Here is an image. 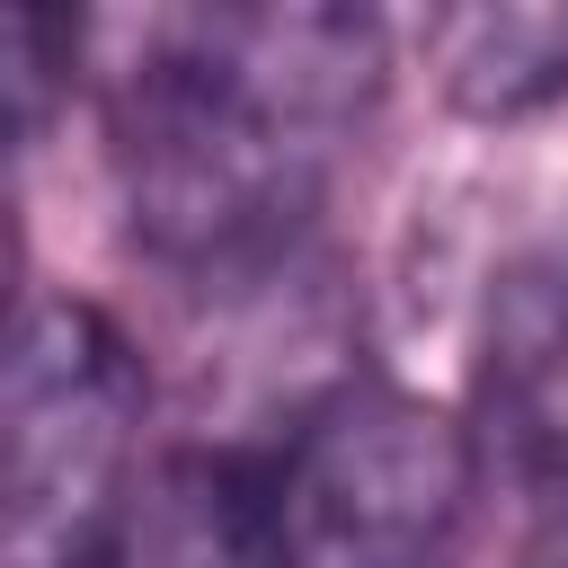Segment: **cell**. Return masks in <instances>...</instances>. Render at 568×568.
<instances>
[{"instance_id":"6da1fadb","label":"cell","mask_w":568,"mask_h":568,"mask_svg":"<svg viewBox=\"0 0 568 568\" xmlns=\"http://www.w3.org/2000/svg\"><path fill=\"white\" fill-rule=\"evenodd\" d=\"M390 36L328 0H231L142 18L106 133L133 240L178 275H248L302 240L364 115Z\"/></svg>"},{"instance_id":"7a4b0ae2","label":"cell","mask_w":568,"mask_h":568,"mask_svg":"<svg viewBox=\"0 0 568 568\" xmlns=\"http://www.w3.org/2000/svg\"><path fill=\"white\" fill-rule=\"evenodd\" d=\"M479 497V435L399 390H320L266 462L284 568H453Z\"/></svg>"},{"instance_id":"3957f363","label":"cell","mask_w":568,"mask_h":568,"mask_svg":"<svg viewBox=\"0 0 568 568\" xmlns=\"http://www.w3.org/2000/svg\"><path fill=\"white\" fill-rule=\"evenodd\" d=\"M142 355L98 302H27L0 337V568H80L133 488Z\"/></svg>"},{"instance_id":"277c9868","label":"cell","mask_w":568,"mask_h":568,"mask_svg":"<svg viewBox=\"0 0 568 568\" xmlns=\"http://www.w3.org/2000/svg\"><path fill=\"white\" fill-rule=\"evenodd\" d=\"M80 568H284L266 462L204 444L142 462Z\"/></svg>"},{"instance_id":"5b68a950","label":"cell","mask_w":568,"mask_h":568,"mask_svg":"<svg viewBox=\"0 0 568 568\" xmlns=\"http://www.w3.org/2000/svg\"><path fill=\"white\" fill-rule=\"evenodd\" d=\"M479 444L524 479H568V240L524 257L479 320Z\"/></svg>"},{"instance_id":"8992f818","label":"cell","mask_w":568,"mask_h":568,"mask_svg":"<svg viewBox=\"0 0 568 568\" xmlns=\"http://www.w3.org/2000/svg\"><path fill=\"white\" fill-rule=\"evenodd\" d=\"M435 62H444V98L479 124L532 115L550 98H568V9H462L435 27Z\"/></svg>"},{"instance_id":"52a82bcc","label":"cell","mask_w":568,"mask_h":568,"mask_svg":"<svg viewBox=\"0 0 568 568\" xmlns=\"http://www.w3.org/2000/svg\"><path fill=\"white\" fill-rule=\"evenodd\" d=\"M80 62V18L53 9H0V151H18L71 89Z\"/></svg>"},{"instance_id":"ba28073f","label":"cell","mask_w":568,"mask_h":568,"mask_svg":"<svg viewBox=\"0 0 568 568\" xmlns=\"http://www.w3.org/2000/svg\"><path fill=\"white\" fill-rule=\"evenodd\" d=\"M18 284H27V222H18V178H9V151H0V337L18 328Z\"/></svg>"}]
</instances>
